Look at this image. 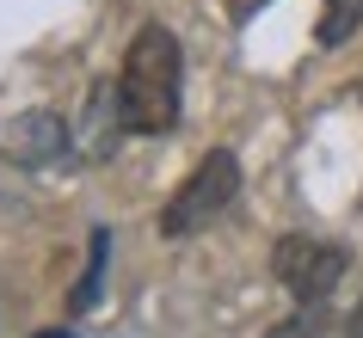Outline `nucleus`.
I'll list each match as a JSON object with an SVG mask.
<instances>
[{
    "mask_svg": "<svg viewBox=\"0 0 363 338\" xmlns=\"http://www.w3.org/2000/svg\"><path fill=\"white\" fill-rule=\"evenodd\" d=\"M6 154L19 160V167H50L68 154V123L56 111H25L13 130H6Z\"/></svg>",
    "mask_w": 363,
    "mask_h": 338,
    "instance_id": "nucleus-4",
    "label": "nucleus"
},
{
    "mask_svg": "<svg viewBox=\"0 0 363 338\" xmlns=\"http://www.w3.org/2000/svg\"><path fill=\"white\" fill-rule=\"evenodd\" d=\"M333 326H339V320H333V308L320 301V308H296L289 320H277L265 338H333Z\"/></svg>",
    "mask_w": 363,
    "mask_h": 338,
    "instance_id": "nucleus-7",
    "label": "nucleus"
},
{
    "mask_svg": "<svg viewBox=\"0 0 363 338\" xmlns=\"http://www.w3.org/2000/svg\"><path fill=\"white\" fill-rule=\"evenodd\" d=\"M357 25H363V0H320L314 43H320V50H339V43L357 38Z\"/></svg>",
    "mask_w": 363,
    "mask_h": 338,
    "instance_id": "nucleus-6",
    "label": "nucleus"
},
{
    "mask_svg": "<svg viewBox=\"0 0 363 338\" xmlns=\"http://www.w3.org/2000/svg\"><path fill=\"white\" fill-rule=\"evenodd\" d=\"M271 271H277V283L289 289L296 308H320L345 283L351 252L339 240H320V234H284V240L271 246Z\"/></svg>",
    "mask_w": 363,
    "mask_h": 338,
    "instance_id": "nucleus-3",
    "label": "nucleus"
},
{
    "mask_svg": "<svg viewBox=\"0 0 363 338\" xmlns=\"http://www.w3.org/2000/svg\"><path fill=\"white\" fill-rule=\"evenodd\" d=\"M234 197H240V160H234V148H210L191 172H185V185L167 197V209H160L154 227H160L167 240H185L197 227H210Z\"/></svg>",
    "mask_w": 363,
    "mask_h": 338,
    "instance_id": "nucleus-2",
    "label": "nucleus"
},
{
    "mask_svg": "<svg viewBox=\"0 0 363 338\" xmlns=\"http://www.w3.org/2000/svg\"><path fill=\"white\" fill-rule=\"evenodd\" d=\"M31 338H74L68 326H50V332H31Z\"/></svg>",
    "mask_w": 363,
    "mask_h": 338,
    "instance_id": "nucleus-10",
    "label": "nucleus"
},
{
    "mask_svg": "<svg viewBox=\"0 0 363 338\" xmlns=\"http://www.w3.org/2000/svg\"><path fill=\"white\" fill-rule=\"evenodd\" d=\"M339 338H363V295H357V308L345 314V332H339Z\"/></svg>",
    "mask_w": 363,
    "mask_h": 338,
    "instance_id": "nucleus-9",
    "label": "nucleus"
},
{
    "mask_svg": "<svg viewBox=\"0 0 363 338\" xmlns=\"http://www.w3.org/2000/svg\"><path fill=\"white\" fill-rule=\"evenodd\" d=\"M265 6H271V0H228V19H234V25H252Z\"/></svg>",
    "mask_w": 363,
    "mask_h": 338,
    "instance_id": "nucleus-8",
    "label": "nucleus"
},
{
    "mask_svg": "<svg viewBox=\"0 0 363 338\" xmlns=\"http://www.w3.org/2000/svg\"><path fill=\"white\" fill-rule=\"evenodd\" d=\"M105 259H111V227H93V240H86V271H80L74 295H68V314H74V320L99 301V283H105Z\"/></svg>",
    "mask_w": 363,
    "mask_h": 338,
    "instance_id": "nucleus-5",
    "label": "nucleus"
},
{
    "mask_svg": "<svg viewBox=\"0 0 363 338\" xmlns=\"http://www.w3.org/2000/svg\"><path fill=\"white\" fill-rule=\"evenodd\" d=\"M117 98H123V130L130 135H172L185 111V50L167 25H142L117 68Z\"/></svg>",
    "mask_w": 363,
    "mask_h": 338,
    "instance_id": "nucleus-1",
    "label": "nucleus"
}]
</instances>
